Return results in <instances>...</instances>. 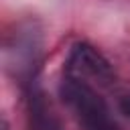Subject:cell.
Wrapping results in <instances>:
<instances>
[{"label":"cell","instance_id":"cell-4","mask_svg":"<svg viewBox=\"0 0 130 130\" xmlns=\"http://www.w3.org/2000/svg\"><path fill=\"white\" fill-rule=\"evenodd\" d=\"M120 110L130 118V93H128V95H122V100H120Z\"/></svg>","mask_w":130,"mask_h":130},{"label":"cell","instance_id":"cell-1","mask_svg":"<svg viewBox=\"0 0 130 130\" xmlns=\"http://www.w3.org/2000/svg\"><path fill=\"white\" fill-rule=\"evenodd\" d=\"M61 95L73 108L85 130H118L108 114L104 100L79 77L69 75L61 83Z\"/></svg>","mask_w":130,"mask_h":130},{"label":"cell","instance_id":"cell-2","mask_svg":"<svg viewBox=\"0 0 130 130\" xmlns=\"http://www.w3.org/2000/svg\"><path fill=\"white\" fill-rule=\"evenodd\" d=\"M67 71L73 77H93L102 83H108L114 77V69L108 63V59L87 43L73 45L71 55L67 59Z\"/></svg>","mask_w":130,"mask_h":130},{"label":"cell","instance_id":"cell-3","mask_svg":"<svg viewBox=\"0 0 130 130\" xmlns=\"http://www.w3.org/2000/svg\"><path fill=\"white\" fill-rule=\"evenodd\" d=\"M28 124H30V130H61V124H59L57 116L47 106V102H45V98L41 93L30 95Z\"/></svg>","mask_w":130,"mask_h":130}]
</instances>
